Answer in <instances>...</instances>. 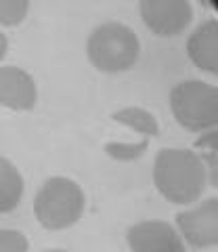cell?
Segmentation results:
<instances>
[{"label":"cell","instance_id":"1","mask_svg":"<svg viewBox=\"0 0 218 252\" xmlns=\"http://www.w3.org/2000/svg\"><path fill=\"white\" fill-rule=\"evenodd\" d=\"M153 185L164 200L187 206L201 198L208 185V170L193 149H160L153 162Z\"/></svg>","mask_w":218,"mask_h":252},{"label":"cell","instance_id":"2","mask_svg":"<svg viewBox=\"0 0 218 252\" xmlns=\"http://www.w3.org/2000/svg\"><path fill=\"white\" fill-rule=\"evenodd\" d=\"M141 55V42L135 30L122 21L101 23L86 40V57L90 65L105 74H122L135 67Z\"/></svg>","mask_w":218,"mask_h":252},{"label":"cell","instance_id":"3","mask_svg":"<svg viewBox=\"0 0 218 252\" xmlns=\"http://www.w3.org/2000/svg\"><path fill=\"white\" fill-rule=\"evenodd\" d=\"M86 208L84 189L69 177H51L34 198V217L44 229L63 231L82 219Z\"/></svg>","mask_w":218,"mask_h":252},{"label":"cell","instance_id":"4","mask_svg":"<svg viewBox=\"0 0 218 252\" xmlns=\"http://www.w3.org/2000/svg\"><path fill=\"white\" fill-rule=\"evenodd\" d=\"M174 120L189 132H208L218 124V89L204 80H183L170 91Z\"/></svg>","mask_w":218,"mask_h":252},{"label":"cell","instance_id":"5","mask_svg":"<svg viewBox=\"0 0 218 252\" xmlns=\"http://www.w3.org/2000/svg\"><path fill=\"white\" fill-rule=\"evenodd\" d=\"M141 19L155 36L172 38L193 23V4L187 0H141Z\"/></svg>","mask_w":218,"mask_h":252},{"label":"cell","instance_id":"6","mask_svg":"<svg viewBox=\"0 0 218 252\" xmlns=\"http://www.w3.org/2000/svg\"><path fill=\"white\" fill-rule=\"evenodd\" d=\"M178 235L193 248H214L218 244V198L212 195L191 210L176 215Z\"/></svg>","mask_w":218,"mask_h":252},{"label":"cell","instance_id":"7","mask_svg":"<svg viewBox=\"0 0 218 252\" xmlns=\"http://www.w3.org/2000/svg\"><path fill=\"white\" fill-rule=\"evenodd\" d=\"M132 252H187L176 227L168 220H141L126 231Z\"/></svg>","mask_w":218,"mask_h":252},{"label":"cell","instance_id":"8","mask_svg":"<svg viewBox=\"0 0 218 252\" xmlns=\"http://www.w3.org/2000/svg\"><path fill=\"white\" fill-rule=\"evenodd\" d=\"M38 101V89L29 72L17 65L0 67V105L15 112H29Z\"/></svg>","mask_w":218,"mask_h":252},{"label":"cell","instance_id":"9","mask_svg":"<svg viewBox=\"0 0 218 252\" xmlns=\"http://www.w3.org/2000/svg\"><path fill=\"white\" fill-rule=\"evenodd\" d=\"M187 55L201 72L218 74V21H201L187 38Z\"/></svg>","mask_w":218,"mask_h":252},{"label":"cell","instance_id":"10","mask_svg":"<svg viewBox=\"0 0 218 252\" xmlns=\"http://www.w3.org/2000/svg\"><path fill=\"white\" fill-rule=\"evenodd\" d=\"M23 198V177L19 168L0 156V215H9L19 206Z\"/></svg>","mask_w":218,"mask_h":252},{"label":"cell","instance_id":"11","mask_svg":"<svg viewBox=\"0 0 218 252\" xmlns=\"http://www.w3.org/2000/svg\"><path fill=\"white\" fill-rule=\"evenodd\" d=\"M111 118L115 122L138 132V135H143V139L160 137V124L155 120V116L151 112H147L145 107H122Z\"/></svg>","mask_w":218,"mask_h":252},{"label":"cell","instance_id":"12","mask_svg":"<svg viewBox=\"0 0 218 252\" xmlns=\"http://www.w3.org/2000/svg\"><path fill=\"white\" fill-rule=\"evenodd\" d=\"M29 13L27 0H0V26L17 28Z\"/></svg>","mask_w":218,"mask_h":252},{"label":"cell","instance_id":"13","mask_svg":"<svg viewBox=\"0 0 218 252\" xmlns=\"http://www.w3.org/2000/svg\"><path fill=\"white\" fill-rule=\"evenodd\" d=\"M147 149H149V141L143 139V141H138V143H107L105 154L111 156L113 160H118V162H135Z\"/></svg>","mask_w":218,"mask_h":252},{"label":"cell","instance_id":"14","mask_svg":"<svg viewBox=\"0 0 218 252\" xmlns=\"http://www.w3.org/2000/svg\"><path fill=\"white\" fill-rule=\"evenodd\" d=\"M0 252H29L26 233L17 229H0Z\"/></svg>","mask_w":218,"mask_h":252},{"label":"cell","instance_id":"15","mask_svg":"<svg viewBox=\"0 0 218 252\" xmlns=\"http://www.w3.org/2000/svg\"><path fill=\"white\" fill-rule=\"evenodd\" d=\"M6 51H9V40H6V36L2 34V32H0V61L4 59Z\"/></svg>","mask_w":218,"mask_h":252},{"label":"cell","instance_id":"16","mask_svg":"<svg viewBox=\"0 0 218 252\" xmlns=\"http://www.w3.org/2000/svg\"><path fill=\"white\" fill-rule=\"evenodd\" d=\"M46 252H67V250H59V248H53V250H46Z\"/></svg>","mask_w":218,"mask_h":252}]
</instances>
